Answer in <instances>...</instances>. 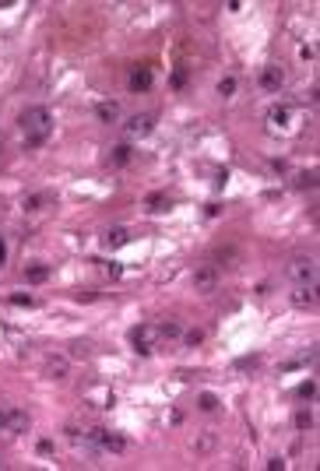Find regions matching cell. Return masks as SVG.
Instances as JSON below:
<instances>
[{"label":"cell","instance_id":"1","mask_svg":"<svg viewBox=\"0 0 320 471\" xmlns=\"http://www.w3.org/2000/svg\"><path fill=\"white\" fill-rule=\"evenodd\" d=\"M18 123L25 127V152L39 148V145L50 137V113H46L42 106H32V109H25Z\"/></svg>","mask_w":320,"mask_h":471},{"label":"cell","instance_id":"2","mask_svg":"<svg viewBox=\"0 0 320 471\" xmlns=\"http://www.w3.org/2000/svg\"><path fill=\"white\" fill-rule=\"evenodd\" d=\"M289 274H292L299 285H313V281H317V264H313L310 257H296L292 267H289Z\"/></svg>","mask_w":320,"mask_h":471},{"label":"cell","instance_id":"3","mask_svg":"<svg viewBox=\"0 0 320 471\" xmlns=\"http://www.w3.org/2000/svg\"><path fill=\"white\" fill-rule=\"evenodd\" d=\"M152 127H155V116H152V113H141V116H130V120L123 123L127 137H148V134H152Z\"/></svg>","mask_w":320,"mask_h":471},{"label":"cell","instance_id":"4","mask_svg":"<svg viewBox=\"0 0 320 471\" xmlns=\"http://www.w3.org/2000/svg\"><path fill=\"white\" fill-rule=\"evenodd\" d=\"M152 334H155V327H152V323H141V327H134V331H130V341H134V352H138V355H148V352H152V345H148V341H152Z\"/></svg>","mask_w":320,"mask_h":471},{"label":"cell","instance_id":"5","mask_svg":"<svg viewBox=\"0 0 320 471\" xmlns=\"http://www.w3.org/2000/svg\"><path fill=\"white\" fill-rule=\"evenodd\" d=\"M260 88H264V91H282V81H285V71H282V67H275V64H271V67H264V71H260Z\"/></svg>","mask_w":320,"mask_h":471},{"label":"cell","instance_id":"6","mask_svg":"<svg viewBox=\"0 0 320 471\" xmlns=\"http://www.w3.org/2000/svg\"><path fill=\"white\" fill-rule=\"evenodd\" d=\"M215 285H218V274H215L211 267H204V271H197V274H194V289H197L201 296L215 292Z\"/></svg>","mask_w":320,"mask_h":471},{"label":"cell","instance_id":"7","mask_svg":"<svg viewBox=\"0 0 320 471\" xmlns=\"http://www.w3.org/2000/svg\"><path fill=\"white\" fill-rule=\"evenodd\" d=\"M292 303H296L299 310L317 306V289H313V285H299V292H292Z\"/></svg>","mask_w":320,"mask_h":471},{"label":"cell","instance_id":"8","mask_svg":"<svg viewBox=\"0 0 320 471\" xmlns=\"http://www.w3.org/2000/svg\"><path fill=\"white\" fill-rule=\"evenodd\" d=\"M152 88V71L148 67H134L130 71V91H148Z\"/></svg>","mask_w":320,"mask_h":471},{"label":"cell","instance_id":"9","mask_svg":"<svg viewBox=\"0 0 320 471\" xmlns=\"http://www.w3.org/2000/svg\"><path fill=\"white\" fill-rule=\"evenodd\" d=\"M95 113H99L102 123H116V120H120V102H99Z\"/></svg>","mask_w":320,"mask_h":471},{"label":"cell","instance_id":"10","mask_svg":"<svg viewBox=\"0 0 320 471\" xmlns=\"http://www.w3.org/2000/svg\"><path fill=\"white\" fill-rule=\"evenodd\" d=\"M46 376L50 380H67V359H50L46 362Z\"/></svg>","mask_w":320,"mask_h":471},{"label":"cell","instance_id":"11","mask_svg":"<svg viewBox=\"0 0 320 471\" xmlns=\"http://www.w3.org/2000/svg\"><path fill=\"white\" fill-rule=\"evenodd\" d=\"M7 429L11 433H25L28 429V411H7Z\"/></svg>","mask_w":320,"mask_h":471},{"label":"cell","instance_id":"12","mask_svg":"<svg viewBox=\"0 0 320 471\" xmlns=\"http://www.w3.org/2000/svg\"><path fill=\"white\" fill-rule=\"evenodd\" d=\"M148 211H152V215L169 211V197H165V194H152V197H148Z\"/></svg>","mask_w":320,"mask_h":471},{"label":"cell","instance_id":"13","mask_svg":"<svg viewBox=\"0 0 320 471\" xmlns=\"http://www.w3.org/2000/svg\"><path fill=\"white\" fill-rule=\"evenodd\" d=\"M25 278H28V281H46V278H50V267L32 264V267H25Z\"/></svg>","mask_w":320,"mask_h":471},{"label":"cell","instance_id":"14","mask_svg":"<svg viewBox=\"0 0 320 471\" xmlns=\"http://www.w3.org/2000/svg\"><path fill=\"white\" fill-rule=\"evenodd\" d=\"M113 165H123V162H130V145H116L113 148V155H109Z\"/></svg>","mask_w":320,"mask_h":471},{"label":"cell","instance_id":"15","mask_svg":"<svg viewBox=\"0 0 320 471\" xmlns=\"http://www.w3.org/2000/svg\"><path fill=\"white\" fill-rule=\"evenodd\" d=\"M127 239H130L127 229H109V232H106V243H109V246H123Z\"/></svg>","mask_w":320,"mask_h":471},{"label":"cell","instance_id":"16","mask_svg":"<svg viewBox=\"0 0 320 471\" xmlns=\"http://www.w3.org/2000/svg\"><path fill=\"white\" fill-rule=\"evenodd\" d=\"M218 260H222V267H236V260H240V253L229 246V250H218Z\"/></svg>","mask_w":320,"mask_h":471},{"label":"cell","instance_id":"17","mask_svg":"<svg viewBox=\"0 0 320 471\" xmlns=\"http://www.w3.org/2000/svg\"><path fill=\"white\" fill-rule=\"evenodd\" d=\"M197 404H201V411H215V408H218V397H215V394H201V397H197Z\"/></svg>","mask_w":320,"mask_h":471},{"label":"cell","instance_id":"18","mask_svg":"<svg viewBox=\"0 0 320 471\" xmlns=\"http://www.w3.org/2000/svg\"><path fill=\"white\" fill-rule=\"evenodd\" d=\"M159 334H162V338H179V334H183V327H179L176 320H169V323H162V327H159Z\"/></svg>","mask_w":320,"mask_h":471},{"label":"cell","instance_id":"19","mask_svg":"<svg viewBox=\"0 0 320 471\" xmlns=\"http://www.w3.org/2000/svg\"><path fill=\"white\" fill-rule=\"evenodd\" d=\"M296 186H299V190H306V186L313 190V186H317V176H313V172H299V176H296Z\"/></svg>","mask_w":320,"mask_h":471},{"label":"cell","instance_id":"20","mask_svg":"<svg viewBox=\"0 0 320 471\" xmlns=\"http://www.w3.org/2000/svg\"><path fill=\"white\" fill-rule=\"evenodd\" d=\"M218 95H225V99L236 95V78H222V81H218Z\"/></svg>","mask_w":320,"mask_h":471},{"label":"cell","instance_id":"21","mask_svg":"<svg viewBox=\"0 0 320 471\" xmlns=\"http://www.w3.org/2000/svg\"><path fill=\"white\" fill-rule=\"evenodd\" d=\"M271 123H278V127H285V123H289V109H285V106H278V109H271Z\"/></svg>","mask_w":320,"mask_h":471},{"label":"cell","instance_id":"22","mask_svg":"<svg viewBox=\"0 0 320 471\" xmlns=\"http://www.w3.org/2000/svg\"><path fill=\"white\" fill-rule=\"evenodd\" d=\"M296 426H299V429H313V411H306V408H303V411L296 415Z\"/></svg>","mask_w":320,"mask_h":471},{"label":"cell","instance_id":"23","mask_svg":"<svg viewBox=\"0 0 320 471\" xmlns=\"http://www.w3.org/2000/svg\"><path fill=\"white\" fill-rule=\"evenodd\" d=\"M211 447H215V436H211V433H208V436H197V440H194V450H201V454H204V450H211Z\"/></svg>","mask_w":320,"mask_h":471},{"label":"cell","instance_id":"24","mask_svg":"<svg viewBox=\"0 0 320 471\" xmlns=\"http://www.w3.org/2000/svg\"><path fill=\"white\" fill-rule=\"evenodd\" d=\"M299 397H306V401H313V397H317V384H313V380H306V384H299Z\"/></svg>","mask_w":320,"mask_h":471},{"label":"cell","instance_id":"25","mask_svg":"<svg viewBox=\"0 0 320 471\" xmlns=\"http://www.w3.org/2000/svg\"><path fill=\"white\" fill-rule=\"evenodd\" d=\"M11 303H14V306H35L32 296H11Z\"/></svg>","mask_w":320,"mask_h":471},{"label":"cell","instance_id":"26","mask_svg":"<svg viewBox=\"0 0 320 471\" xmlns=\"http://www.w3.org/2000/svg\"><path fill=\"white\" fill-rule=\"evenodd\" d=\"M204 341V331H187V345H201Z\"/></svg>","mask_w":320,"mask_h":471},{"label":"cell","instance_id":"27","mask_svg":"<svg viewBox=\"0 0 320 471\" xmlns=\"http://www.w3.org/2000/svg\"><path fill=\"white\" fill-rule=\"evenodd\" d=\"M39 204H42V197H25V211H39Z\"/></svg>","mask_w":320,"mask_h":471},{"label":"cell","instance_id":"28","mask_svg":"<svg viewBox=\"0 0 320 471\" xmlns=\"http://www.w3.org/2000/svg\"><path fill=\"white\" fill-rule=\"evenodd\" d=\"M183 84H187V71H176L172 74V88H183Z\"/></svg>","mask_w":320,"mask_h":471},{"label":"cell","instance_id":"29","mask_svg":"<svg viewBox=\"0 0 320 471\" xmlns=\"http://www.w3.org/2000/svg\"><path fill=\"white\" fill-rule=\"evenodd\" d=\"M267 468H271V471H282V468H285V461H282V457H271V461H267Z\"/></svg>","mask_w":320,"mask_h":471},{"label":"cell","instance_id":"30","mask_svg":"<svg viewBox=\"0 0 320 471\" xmlns=\"http://www.w3.org/2000/svg\"><path fill=\"white\" fill-rule=\"evenodd\" d=\"M4 260H7V246H4V239H0V267H4Z\"/></svg>","mask_w":320,"mask_h":471},{"label":"cell","instance_id":"31","mask_svg":"<svg viewBox=\"0 0 320 471\" xmlns=\"http://www.w3.org/2000/svg\"><path fill=\"white\" fill-rule=\"evenodd\" d=\"M0 426H7V411H0Z\"/></svg>","mask_w":320,"mask_h":471}]
</instances>
